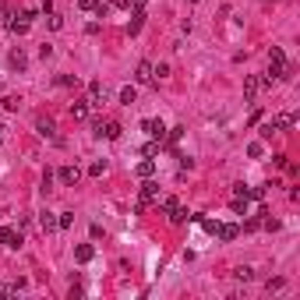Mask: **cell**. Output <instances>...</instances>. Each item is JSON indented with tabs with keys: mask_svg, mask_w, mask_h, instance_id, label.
<instances>
[{
	"mask_svg": "<svg viewBox=\"0 0 300 300\" xmlns=\"http://www.w3.org/2000/svg\"><path fill=\"white\" fill-rule=\"evenodd\" d=\"M0 244H7L11 251H18V247L25 244V237H21L18 230H11V226H0Z\"/></svg>",
	"mask_w": 300,
	"mask_h": 300,
	"instance_id": "cell-1",
	"label": "cell"
},
{
	"mask_svg": "<svg viewBox=\"0 0 300 300\" xmlns=\"http://www.w3.org/2000/svg\"><path fill=\"white\" fill-rule=\"evenodd\" d=\"M120 131H124V127H120L117 120H110V124L96 120V134H99V138H110V141H117V138H120Z\"/></svg>",
	"mask_w": 300,
	"mask_h": 300,
	"instance_id": "cell-2",
	"label": "cell"
},
{
	"mask_svg": "<svg viewBox=\"0 0 300 300\" xmlns=\"http://www.w3.org/2000/svg\"><path fill=\"white\" fill-rule=\"evenodd\" d=\"M141 131H145V134H152L156 141L166 138V124H162V120H141Z\"/></svg>",
	"mask_w": 300,
	"mask_h": 300,
	"instance_id": "cell-3",
	"label": "cell"
},
{
	"mask_svg": "<svg viewBox=\"0 0 300 300\" xmlns=\"http://www.w3.org/2000/svg\"><path fill=\"white\" fill-rule=\"evenodd\" d=\"M134 81H138V85H156V81H152V64H148V60H141V64H138Z\"/></svg>",
	"mask_w": 300,
	"mask_h": 300,
	"instance_id": "cell-4",
	"label": "cell"
},
{
	"mask_svg": "<svg viewBox=\"0 0 300 300\" xmlns=\"http://www.w3.org/2000/svg\"><path fill=\"white\" fill-rule=\"evenodd\" d=\"M57 177H60V184H64V187H74L81 173H78V166H60V173H57Z\"/></svg>",
	"mask_w": 300,
	"mask_h": 300,
	"instance_id": "cell-5",
	"label": "cell"
},
{
	"mask_svg": "<svg viewBox=\"0 0 300 300\" xmlns=\"http://www.w3.org/2000/svg\"><path fill=\"white\" fill-rule=\"evenodd\" d=\"M219 240H222V244H230V240H237L240 237V226H233V222H219Z\"/></svg>",
	"mask_w": 300,
	"mask_h": 300,
	"instance_id": "cell-6",
	"label": "cell"
},
{
	"mask_svg": "<svg viewBox=\"0 0 300 300\" xmlns=\"http://www.w3.org/2000/svg\"><path fill=\"white\" fill-rule=\"evenodd\" d=\"M7 64H11L14 71H25V67H28V57H25V50H21V46H18V50H11V53H7Z\"/></svg>",
	"mask_w": 300,
	"mask_h": 300,
	"instance_id": "cell-7",
	"label": "cell"
},
{
	"mask_svg": "<svg viewBox=\"0 0 300 300\" xmlns=\"http://www.w3.org/2000/svg\"><path fill=\"white\" fill-rule=\"evenodd\" d=\"M36 131L42 134V138H57V124H53L50 117H39V120H36Z\"/></svg>",
	"mask_w": 300,
	"mask_h": 300,
	"instance_id": "cell-8",
	"label": "cell"
},
{
	"mask_svg": "<svg viewBox=\"0 0 300 300\" xmlns=\"http://www.w3.org/2000/svg\"><path fill=\"white\" fill-rule=\"evenodd\" d=\"M74 258H78L81 265H88V261L96 258V247L92 244H78V247H74Z\"/></svg>",
	"mask_w": 300,
	"mask_h": 300,
	"instance_id": "cell-9",
	"label": "cell"
},
{
	"mask_svg": "<svg viewBox=\"0 0 300 300\" xmlns=\"http://www.w3.org/2000/svg\"><path fill=\"white\" fill-rule=\"evenodd\" d=\"M141 25H145V11H131V21H127V32H131V36H138V32H141Z\"/></svg>",
	"mask_w": 300,
	"mask_h": 300,
	"instance_id": "cell-10",
	"label": "cell"
},
{
	"mask_svg": "<svg viewBox=\"0 0 300 300\" xmlns=\"http://www.w3.org/2000/svg\"><path fill=\"white\" fill-rule=\"evenodd\" d=\"M88 96H92V106H102V99H106V88H102V81H92V85H88Z\"/></svg>",
	"mask_w": 300,
	"mask_h": 300,
	"instance_id": "cell-11",
	"label": "cell"
},
{
	"mask_svg": "<svg viewBox=\"0 0 300 300\" xmlns=\"http://www.w3.org/2000/svg\"><path fill=\"white\" fill-rule=\"evenodd\" d=\"M88 106H92V102L74 99V102H71V117H74V120H85V117H88Z\"/></svg>",
	"mask_w": 300,
	"mask_h": 300,
	"instance_id": "cell-12",
	"label": "cell"
},
{
	"mask_svg": "<svg viewBox=\"0 0 300 300\" xmlns=\"http://www.w3.org/2000/svg\"><path fill=\"white\" fill-rule=\"evenodd\" d=\"M159 198V184H152V180L145 177V184H141V201H156Z\"/></svg>",
	"mask_w": 300,
	"mask_h": 300,
	"instance_id": "cell-13",
	"label": "cell"
},
{
	"mask_svg": "<svg viewBox=\"0 0 300 300\" xmlns=\"http://www.w3.org/2000/svg\"><path fill=\"white\" fill-rule=\"evenodd\" d=\"M258 88H261V78L247 74V78H244V96H247V99H254V96H258Z\"/></svg>",
	"mask_w": 300,
	"mask_h": 300,
	"instance_id": "cell-14",
	"label": "cell"
},
{
	"mask_svg": "<svg viewBox=\"0 0 300 300\" xmlns=\"http://www.w3.org/2000/svg\"><path fill=\"white\" fill-rule=\"evenodd\" d=\"M39 226H42V233H57V230H60L53 212H42V216H39Z\"/></svg>",
	"mask_w": 300,
	"mask_h": 300,
	"instance_id": "cell-15",
	"label": "cell"
},
{
	"mask_svg": "<svg viewBox=\"0 0 300 300\" xmlns=\"http://www.w3.org/2000/svg\"><path fill=\"white\" fill-rule=\"evenodd\" d=\"M7 28H11V32H14V36H25V32H28V28H32V21H25V18H21V14H14V21H11Z\"/></svg>",
	"mask_w": 300,
	"mask_h": 300,
	"instance_id": "cell-16",
	"label": "cell"
},
{
	"mask_svg": "<svg viewBox=\"0 0 300 300\" xmlns=\"http://www.w3.org/2000/svg\"><path fill=\"white\" fill-rule=\"evenodd\" d=\"M134 173H138L141 180H145V177H152V173H156V162H152V159H141L138 166H134Z\"/></svg>",
	"mask_w": 300,
	"mask_h": 300,
	"instance_id": "cell-17",
	"label": "cell"
},
{
	"mask_svg": "<svg viewBox=\"0 0 300 300\" xmlns=\"http://www.w3.org/2000/svg\"><path fill=\"white\" fill-rule=\"evenodd\" d=\"M134 99H138V88H134V85H124V88H120V102H124V106H131Z\"/></svg>",
	"mask_w": 300,
	"mask_h": 300,
	"instance_id": "cell-18",
	"label": "cell"
},
{
	"mask_svg": "<svg viewBox=\"0 0 300 300\" xmlns=\"http://www.w3.org/2000/svg\"><path fill=\"white\" fill-rule=\"evenodd\" d=\"M293 124H297L293 113H279V117H276V127H279V131H286V127H293Z\"/></svg>",
	"mask_w": 300,
	"mask_h": 300,
	"instance_id": "cell-19",
	"label": "cell"
},
{
	"mask_svg": "<svg viewBox=\"0 0 300 300\" xmlns=\"http://www.w3.org/2000/svg\"><path fill=\"white\" fill-rule=\"evenodd\" d=\"M233 276H237L240 282H251V279H254V268H247V265H240V268H233Z\"/></svg>",
	"mask_w": 300,
	"mask_h": 300,
	"instance_id": "cell-20",
	"label": "cell"
},
{
	"mask_svg": "<svg viewBox=\"0 0 300 300\" xmlns=\"http://www.w3.org/2000/svg\"><path fill=\"white\" fill-rule=\"evenodd\" d=\"M57 226H60V230H71V226H74V212H60V216H57Z\"/></svg>",
	"mask_w": 300,
	"mask_h": 300,
	"instance_id": "cell-21",
	"label": "cell"
},
{
	"mask_svg": "<svg viewBox=\"0 0 300 300\" xmlns=\"http://www.w3.org/2000/svg\"><path fill=\"white\" fill-rule=\"evenodd\" d=\"M162 78H170V67L166 64H152V81H162Z\"/></svg>",
	"mask_w": 300,
	"mask_h": 300,
	"instance_id": "cell-22",
	"label": "cell"
},
{
	"mask_svg": "<svg viewBox=\"0 0 300 300\" xmlns=\"http://www.w3.org/2000/svg\"><path fill=\"white\" fill-rule=\"evenodd\" d=\"M4 110H7V113L21 110V96H4Z\"/></svg>",
	"mask_w": 300,
	"mask_h": 300,
	"instance_id": "cell-23",
	"label": "cell"
},
{
	"mask_svg": "<svg viewBox=\"0 0 300 300\" xmlns=\"http://www.w3.org/2000/svg\"><path fill=\"white\" fill-rule=\"evenodd\" d=\"M247 156H251V159H261V156H265V145H261V141H251V145H247Z\"/></svg>",
	"mask_w": 300,
	"mask_h": 300,
	"instance_id": "cell-24",
	"label": "cell"
},
{
	"mask_svg": "<svg viewBox=\"0 0 300 300\" xmlns=\"http://www.w3.org/2000/svg\"><path fill=\"white\" fill-rule=\"evenodd\" d=\"M88 173H92V177H102V173H106V159H96L92 166H88Z\"/></svg>",
	"mask_w": 300,
	"mask_h": 300,
	"instance_id": "cell-25",
	"label": "cell"
},
{
	"mask_svg": "<svg viewBox=\"0 0 300 300\" xmlns=\"http://www.w3.org/2000/svg\"><path fill=\"white\" fill-rule=\"evenodd\" d=\"M180 138H184V127H173V131H166V141H170V145H177Z\"/></svg>",
	"mask_w": 300,
	"mask_h": 300,
	"instance_id": "cell-26",
	"label": "cell"
},
{
	"mask_svg": "<svg viewBox=\"0 0 300 300\" xmlns=\"http://www.w3.org/2000/svg\"><path fill=\"white\" fill-rule=\"evenodd\" d=\"M276 131H279V127H276V120H268V124L261 127V138H272V134H276Z\"/></svg>",
	"mask_w": 300,
	"mask_h": 300,
	"instance_id": "cell-27",
	"label": "cell"
},
{
	"mask_svg": "<svg viewBox=\"0 0 300 300\" xmlns=\"http://www.w3.org/2000/svg\"><path fill=\"white\" fill-rule=\"evenodd\" d=\"M159 145H162V141H148V145H145V156H148V159L159 156Z\"/></svg>",
	"mask_w": 300,
	"mask_h": 300,
	"instance_id": "cell-28",
	"label": "cell"
},
{
	"mask_svg": "<svg viewBox=\"0 0 300 300\" xmlns=\"http://www.w3.org/2000/svg\"><path fill=\"white\" fill-rule=\"evenodd\" d=\"M233 212H244L247 216V198H233Z\"/></svg>",
	"mask_w": 300,
	"mask_h": 300,
	"instance_id": "cell-29",
	"label": "cell"
},
{
	"mask_svg": "<svg viewBox=\"0 0 300 300\" xmlns=\"http://www.w3.org/2000/svg\"><path fill=\"white\" fill-rule=\"evenodd\" d=\"M261 226H265V230H279V219H272V216H265V219H261Z\"/></svg>",
	"mask_w": 300,
	"mask_h": 300,
	"instance_id": "cell-30",
	"label": "cell"
},
{
	"mask_svg": "<svg viewBox=\"0 0 300 300\" xmlns=\"http://www.w3.org/2000/svg\"><path fill=\"white\" fill-rule=\"evenodd\" d=\"M78 7H81V11H96L99 0H78Z\"/></svg>",
	"mask_w": 300,
	"mask_h": 300,
	"instance_id": "cell-31",
	"label": "cell"
},
{
	"mask_svg": "<svg viewBox=\"0 0 300 300\" xmlns=\"http://www.w3.org/2000/svg\"><path fill=\"white\" fill-rule=\"evenodd\" d=\"M39 57H42V60L53 57V46H50V42H42V46H39Z\"/></svg>",
	"mask_w": 300,
	"mask_h": 300,
	"instance_id": "cell-32",
	"label": "cell"
},
{
	"mask_svg": "<svg viewBox=\"0 0 300 300\" xmlns=\"http://www.w3.org/2000/svg\"><path fill=\"white\" fill-rule=\"evenodd\" d=\"M50 187H53V173L46 170V173H42V191H50Z\"/></svg>",
	"mask_w": 300,
	"mask_h": 300,
	"instance_id": "cell-33",
	"label": "cell"
},
{
	"mask_svg": "<svg viewBox=\"0 0 300 300\" xmlns=\"http://www.w3.org/2000/svg\"><path fill=\"white\" fill-rule=\"evenodd\" d=\"M173 208H177V198H166V201H162V212H166V216L173 212Z\"/></svg>",
	"mask_w": 300,
	"mask_h": 300,
	"instance_id": "cell-34",
	"label": "cell"
},
{
	"mask_svg": "<svg viewBox=\"0 0 300 300\" xmlns=\"http://www.w3.org/2000/svg\"><path fill=\"white\" fill-rule=\"evenodd\" d=\"M110 7H131V0H106Z\"/></svg>",
	"mask_w": 300,
	"mask_h": 300,
	"instance_id": "cell-35",
	"label": "cell"
},
{
	"mask_svg": "<svg viewBox=\"0 0 300 300\" xmlns=\"http://www.w3.org/2000/svg\"><path fill=\"white\" fill-rule=\"evenodd\" d=\"M145 4L148 0H131V11H145Z\"/></svg>",
	"mask_w": 300,
	"mask_h": 300,
	"instance_id": "cell-36",
	"label": "cell"
},
{
	"mask_svg": "<svg viewBox=\"0 0 300 300\" xmlns=\"http://www.w3.org/2000/svg\"><path fill=\"white\" fill-rule=\"evenodd\" d=\"M0 14H7V4H4V0H0Z\"/></svg>",
	"mask_w": 300,
	"mask_h": 300,
	"instance_id": "cell-37",
	"label": "cell"
},
{
	"mask_svg": "<svg viewBox=\"0 0 300 300\" xmlns=\"http://www.w3.org/2000/svg\"><path fill=\"white\" fill-rule=\"evenodd\" d=\"M0 134H4V124H0Z\"/></svg>",
	"mask_w": 300,
	"mask_h": 300,
	"instance_id": "cell-38",
	"label": "cell"
},
{
	"mask_svg": "<svg viewBox=\"0 0 300 300\" xmlns=\"http://www.w3.org/2000/svg\"><path fill=\"white\" fill-rule=\"evenodd\" d=\"M191 4H194V0H191Z\"/></svg>",
	"mask_w": 300,
	"mask_h": 300,
	"instance_id": "cell-39",
	"label": "cell"
}]
</instances>
